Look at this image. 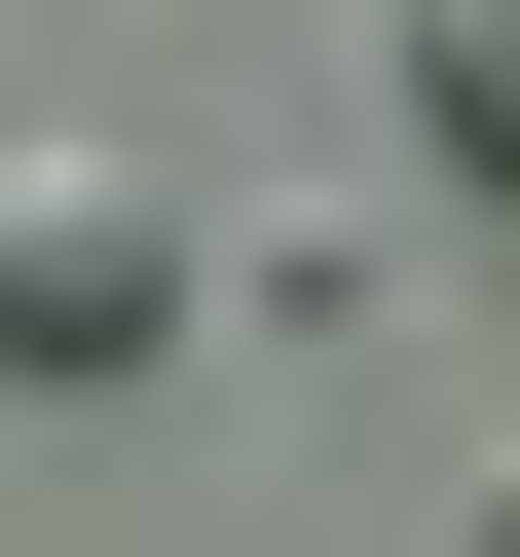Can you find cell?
I'll list each match as a JSON object with an SVG mask.
<instances>
[{"label":"cell","instance_id":"obj_2","mask_svg":"<svg viewBox=\"0 0 520 557\" xmlns=\"http://www.w3.org/2000/svg\"><path fill=\"white\" fill-rule=\"evenodd\" d=\"M409 112H446V149L520 186V0H409Z\"/></svg>","mask_w":520,"mask_h":557},{"label":"cell","instance_id":"obj_1","mask_svg":"<svg viewBox=\"0 0 520 557\" xmlns=\"http://www.w3.org/2000/svg\"><path fill=\"white\" fill-rule=\"evenodd\" d=\"M186 335V186L149 149H0V372H149Z\"/></svg>","mask_w":520,"mask_h":557}]
</instances>
